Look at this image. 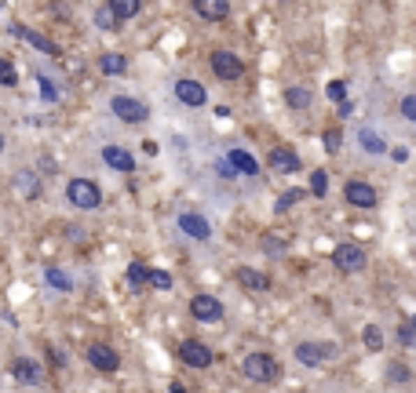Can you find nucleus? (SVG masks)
<instances>
[{
	"label": "nucleus",
	"instance_id": "obj_9",
	"mask_svg": "<svg viewBox=\"0 0 416 393\" xmlns=\"http://www.w3.org/2000/svg\"><path fill=\"white\" fill-rule=\"evenodd\" d=\"M267 168L274 175H292V171H299V157L289 150V146H274L270 157H267Z\"/></svg>",
	"mask_w": 416,
	"mask_h": 393
},
{
	"label": "nucleus",
	"instance_id": "obj_33",
	"mask_svg": "<svg viewBox=\"0 0 416 393\" xmlns=\"http://www.w3.org/2000/svg\"><path fill=\"white\" fill-rule=\"evenodd\" d=\"M365 346H369L373 353H376V350H383V335H380V328H376V324L365 328Z\"/></svg>",
	"mask_w": 416,
	"mask_h": 393
},
{
	"label": "nucleus",
	"instance_id": "obj_41",
	"mask_svg": "<svg viewBox=\"0 0 416 393\" xmlns=\"http://www.w3.org/2000/svg\"><path fill=\"white\" fill-rule=\"evenodd\" d=\"M0 153H4V135H0Z\"/></svg>",
	"mask_w": 416,
	"mask_h": 393
},
{
	"label": "nucleus",
	"instance_id": "obj_24",
	"mask_svg": "<svg viewBox=\"0 0 416 393\" xmlns=\"http://www.w3.org/2000/svg\"><path fill=\"white\" fill-rule=\"evenodd\" d=\"M15 183H19V193L26 196V201H34V196L40 193V186H37V175H29V171H22L19 178H15Z\"/></svg>",
	"mask_w": 416,
	"mask_h": 393
},
{
	"label": "nucleus",
	"instance_id": "obj_14",
	"mask_svg": "<svg viewBox=\"0 0 416 393\" xmlns=\"http://www.w3.org/2000/svg\"><path fill=\"white\" fill-rule=\"evenodd\" d=\"M190 4H194V11L208 22H223L230 15V0H190Z\"/></svg>",
	"mask_w": 416,
	"mask_h": 393
},
{
	"label": "nucleus",
	"instance_id": "obj_38",
	"mask_svg": "<svg viewBox=\"0 0 416 393\" xmlns=\"http://www.w3.org/2000/svg\"><path fill=\"white\" fill-rule=\"evenodd\" d=\"M299 196H303L299 190H289V193H285V196H281V201H278V211H285V208H289V204H296V201H299Z\"/></svg>",
	"mask_w": 416,
	"mask_h": 393
},
{
	"label": "nucleus",
	"instance_id": "obj_18",
	"mask_svg": "<svg viewBox=\"0 0 416 393\" xmlns=\"http://www.w3.org/2000/svg\"><path fill=\"white\" fill-rule=\"evenodd\" d=\"M227 160L234 164V171H242V175H260V164L245 150H227Z\"/></svg>",
	"mask_w": 416,
	"mask_h": 393
},
{
	"label": "nucleus",
	"instance_id": "obj_37",
	"mask_svg": "<svg viewBox=\"0 0 416 393\" xmlns=\"http://www.w3.org/2000/svg\"><path fill=\"white\" fill-rule=\"evenodd\" d=\"M387 379H391V383H409V368H406V364H391Z\"/></svg>",
	"mask_w": 416,
	"mask_h": 393
},
{
	"label": "nucleus",
	"instance_id": "obj_20",
	"mask_svg": "<svg viewBox=\"0 0 416 393\" xmlns=\"http://www.w3.org/2000/svg\"><path fill=\"white\" fill-rule=\"evenodd\" d=\"M110 8H114V15L121 22H128V19H135L139 15V8H142V0H106Z\"/></svg>",
	"mask_w": 416,
	"mask_h": 393
},
{
	"label": "nucleus",
	"instance_id": "obj_23",
	"mask_svg": "<svg viewBox=\"0 0 416 393\" xmlns=\"http://www.w3.org/2000/svg\"><path fill=\"white\" fill-rule=\"evenodd\" d=\"M11 371H15V379H19V383H34V386L40 383V371H37L34 364H29V360H22V357L11 364Z\"/></svg>",
	"mask_w": 416,
	"mask_h": 393
},
{
	"label": "nucleus",
	"instance_id": "obj_5",
	"mask_svg": "<svg viewBox=\"0 0 416 393\" xmlns=\"http://www.w3.org/2000/svg\"><path fill=\"white\" fill-rule=\"evenodd\" d=\"M332 262H336V270H343V273H358L365 266V252H362V244H336V252H332Z\"/></svg>",
	"mask_w": 416,
	"mask_h": 393
},
{
	"label": "nucleus",
	"instance_id": "obj_32",
	"mask_svg": "<svg viewBox=\"0 0 416 393\" xmlns=\"http://www.w3.org/2000/svg\"><path fill=\"white\" fill-rule=\"evenodd\" d=\"M37 88H40V98H44V102H59V88H55L47 77H37Z\"/></svg>",
	"mask_w": 416,
	"mask_h": 393
},
{
	"label": "nucleus",
	"instance_id": "obj_19",
	"mask_svg": "<svg viewBox=\"0 0 416 393\" xmlns=\"http://www.w3.org/2000/svg\"><path fill=\"white\" fill-rule=\"evenodd\" d=\"M99 70H103L106 77H121V73L128 70V59L117 55V52H106V55L99 59Z\"/></svg>",
	"mask_w": 416,
	"mask_h": 393
},
{
	"label": "nucleus",
	"instance_id": "obj_2",
	"mask_svg": "<svg viewBox=\"0 0 416 393\" xmlns=\"http://www.w3.org/2000/svg\"><path fill=\"white\" fill-rule=\"evenodd\" d=\"M66 196H70V204L81 208V211H91V208L103 204V193H99V186H95L91 178H73V183L66 186Z\"/></svg>",
	"mask_w": 416,
	"mask_h": 393
},
{
	"label": "nucleus",
	"instance_id": "obj_27",
	"mask_svg": "<svg viewBox=\"0 0 416 393\" xmlns=\"http://www.w3.org/2000/svg\"><path fill=\"white\" fill-rule=\"evenodd\" d=\"M19 84V73H15V66L8 59H0V88H15Z\"/></svg>",
	"mask_w": 416,
	"mask_h": 393
},
{
	"label": "nucleus",
	"instance_id": "obj_28",
	"mask_svg": "<svg viewBox=\"0 0 416 393\" xmlns=\"http://www.w3.org/2000/svg\"><path fill=\"white\" fill-rule=\"evenodd\" d=\"M44 277H47V284H52V288H59V291H70V288H73V281H70V277L62 273V270H55V266L47 270Z\"/></svg>",
	"mask_w": 416,
	"mask_h": 393
},
{
	"label": "nucleus",
	"instance_id": "obj_35",
	"mask_svg": "<svg viewBox=\"0 0 416 393\" xmlns=\"http://www.w3.org/2000/svg\"><path fill=\"white\" fill-rule=\"evenodd\" d=\"M150 284H154V288H161V291H168V288H172V273H165V270H150Z\"/></svg>",
	"mask_w": 416,
	"mask_h": 393
},
{
	"label": "nucleus",
	"instance_id": "obj_21",
	"mask_svg": "<svg viewBox=\"0 0 416 393\" xmlns=\"http://www.w3.org/2000/svg\"><path fill=\"white\" fill-rule=\"evenodd\" d=\"M285 106H289V109H311V91L307 88H289V91H285Z\"/></svg>",
	"mask_w": 416,
	"mask_h": 393
},
{
	"label": "nucleus",
	"instance_id": "obj_39",
	"mask_svg": "<svg viewBox=\"0 0 416 393\" xmlns=\"http://www.w3.org/2000/svg\"><path fill=\"white\" fill-rule=\"evenodd\" d=\"M263 248H267L270 255H281V252H285V244H281L278 237H267V244H263Z\"/></svg>",
	"mask_w": 416,
	"mask_h": 393
},
{
	"label": "nucleus",
	"instance_id": "obj_15",
	"mask_svg": "<svg viewBox=\"0 0 416 393\" xmlns=\"http://www.w3.org/2000/svg\"><path fill=\"white\" fill-rule=\"evenodd\" d=\"M103 160H106V168H114V171H124V175L135 171V157L128 153V150H121V146H106Z\"/></svg>",
	"mask_w": 416,
	"mask_h": 393
},
{
	"label": "nucleus",
	"instance_id": "obj_34",
	"mask_svg": "<svg viewBox=\"0 0 416 393\" xmlns=\"http://www.w3.org/2000/svg\"><path fill=\"white\" fill-rule=\"evenodd\" d=\"M398 109H402V117L416 124V95H402V102H398Z\"/></svg>",
	"mask_w": 416,
	"mask_h": 393
},
{
	"label": "nucleus",
	"instance_id": "obj_22",
	"mask_svg": "<svg viewBox=\"0 0 416 393\" xmlns=\"http://www.w3.org/2000/svg\"><path fill=\"white\" fill-rule=\"evenodd\" d=\"M358 142H362V150H365V153H387V142H383L376 131H369V128H362Z\"/></svg>",
	"mask_w": 416,
	"mask_h": 393
},
{
	"label": "nucleus",
	"instance_id": "obj_7",
	"mask_svg": "<svg viewBox=\"0 0 416 393\" xmlns=\"http://www.w3.org/2000/svg\"><path fill=\"white\" fill-rule=\"evenodd\" d=\"M88 364L99 368V371H117L121 357H117L114 346H106V342H91V346H88Z\"/></svg>",
	"mask_w": 416,
	"mask_h": 393
},
{
	"label": "nucleus",
	"instance_id": "obj_6",
	"mask_svg": "<svg viewBox=\"0 0 416 393\" xmlns=\"http://www.w3.org/2000/svg\"><path fill=\"white\" fill-rule=\"evenodd\" d=\"M179 360L183 364H190V368H208L216 360V353L205 346V342H198V339H186L183 346H179Z\"/></svg>",
	"mask_w": 416,
	"mask_h": 393
},
{
	"label": "nucleus",
	"instance_id": "obj_10",
	"mask_svg": "<svg viewBox=\"0 0 416 393\" xmlns=\"http://www.w3.org/2000/svg\"><path fill=\"white\" fill-rule=\"evenodd\" d=\"M190 314H194L198 321H205V324H216L223 317V302L212 299V295H194V299H190Z\"/></svg>",
	"mask_w": 416,
	"mask_h": 393
},
{
	"label": "nucleus",
	"instance_id": "obj_16",
	"mask_svg": "<svg viewBox=\"0 0 416 393\" xmlns=\"http://www.w3.org/2000/svg\"><path fill=\"white\" fill-rule=\"evenodd\" d=\"M237 284L248 288V291H267L270 288V277L263 270H252V266H242L237 270Z\"/></svg>",
	"mask_w": 416,
	"mask_h": 393
},
{
	"label": "nucleus",
	"instance_id": "obj_40",
	"mask_svg": "<svg viewBox=\"0 0 416 393\" xmlns=\"http://www.w3.org/2000/svg\"><path fill=\"white\" fill-rule=\"evenodd\" d=\"M391 157H394L398 164H406V160H409V150H406V146H394V150H391Z\"/></svg>",
	"mask_w": 416,
	"mask_h": 393
},
{
	"label": "nucleus",
	"instance_id": "obj_36",
	"mask_svg": "<svg viewBox=\"0 0 416 393\" xmlns=\"http://www.w3.org/2000/svg\"><path fill=\"white\" fill-rule=\"evenodd\" d=\"M340 146H343V135H340V128L325 131V150H329V153H340Z\"/></svg>",
	"mask_w": 416,
	"mask_h": 393
},
{
	"label": "nucleus",
	"instance_id": "obj_26",
	"mask_svg": "<svg viewBox=\"0 0 416 393\" xmlns=\"http://www.w3.org/2000/svg\"><path fill=\"white\" fill-rule=\"evenodd\" d=\"M95 26H99V29H117L121 26V19H117V15H114V8H99V11H95Z\"/></svg>",
	"mask_w": 416,
	"mask_h": 393
},
{
	"label": "nucleus",
	"instance_id": "obj_1",
	"mask_svg": "<svg viewBox=\"0 0 416 393\" xmlns=\"http://www.w3.org/2000/svg\"><path fill=\"white\" fill-rule=\"evenodd\" d=\"M242 371H245V379H252V383H278L281 379V364L270 353H248L242 360Z\"/></svg>",
	"mask_w": 416,
	"mask_h": 393
},
{
	"label": "nucleus",
	"instance_id": "obj_3",
	"mask_svg": "<svg viewBox=\"0 0 416 393\" xmlns=\"http://www.w3.org/2000/svg\"><path fill=\"white\" fill-rule=\"evenodd\" d=\"M110 109H114V117H121L124 124H142L150 117L147 102H139V98H132V95H114L110 98Z\"/></svg>",
	"mask_w": 416,
	"mask_h": 393
},
{
	"label": "nucleus",
	"instance_id": "obj_25",
	"mask_svg": "<svg viewBox=\"0 0 416 393\" xmlns=\"http://www.w3.org/2000/svg\"><path fill=\"white\" fill-rule=\"evenodd\" d=\"M150 281V266H142V262H132V266H128V284L132 288H142Z\"/></svg>",
	"mask_w": 416,
	"mask_h": 393
},
{
	"label": "nucleus",
	"instance_id": "obj_17",
	"mask_svg": "<svg viewBox=\"0 0 416 393\" xmlns=\"http://www.w3.org/2000/svg\"><path fill=\"white\" fill-rule=\"evenodd\" d=\"M15 37H26V40L34 44L37 52H44V55H59V44H55V40H47L44 33H37V29H22V26H15Z\"/></svg>",
	"mask_w": 416,
	"mask_h": 393
},
{
	"label": "nucleus",
	"instance_id": "obj_12",
	"mask_svg": "<svg viewBox=\"0 0 416 393\" xmlns=\"http://www.w3.org/2000/svg\"><path fill=\"white\" fill-rule=\"evenodd\" d=\"M175 98H179L183 106L198 109V106L208 102V91H205V84H198V80H179V84H175Z\"/></svg>",
	"mask_w": 416,
	"mask_h": 393
},
{
	"label": "nucleus",
	"instance_id": "obj_31",
	"mask_svg": "<svg viewBox=\"0 0 416 393\" xmlns=\"http://www.w3.org/2000/svg\"><path fill=\"white\" fill-rule=\"evenodd\" d=\"M325 95H329V102H347V84L343 80H329Z\"/></svg>",
	"mask_w": 416,
	"mask_h": 393
},
{
	"label": "nucleus",
	"instance_id": "obj_11",
	"mask_svg": "<svg viewBox=\"0 0 416 393\" xmlns=\"http://www.w3.org/2000/svg\"><path fill=\"white\" fill-rule=\"evenodd\" d=\"M332 353H336V346H325V342H299V346H296V360H299V364H307V368H318Z\"/></svg>",
	"mask_w": 416,
	"mask_h": 393
},
{
	"label": "nucleus",
	"instance_id": "obj_4",
	"mask_svg": "<svg viewBox=\"0 0 416 393\" xmlns=\"http://www.w3.org/2000/svg\"><path fill=\"white\" fill-rule=\"evenodd\" d=\"M208 66H212V73H216L219 80H227V84H234V80L245 77V62L237 59L234 52H212Z\"/></svg>",
	"mask_w": 416,
	"mask_h": 393
},
{
	"label": "nucleus",
	"instance_id": "obj_29",
	"mask_svg": "<svg viewBox=\"0 0 416 393\" xmlns=\"http://www.w3.org/2000/svg\"><path fill=\"white\" fill-rule=\"evenodd\" d=\"M398 342L409 350H416V321H406L402 328H398Z\"/></svg>",
	"mask_w": 416,
	"mask_h": 393
},
{
	"label": "nucleus",
	"instance_id": "obj_8",
	"mask_svg": "<svg viewBox=\"0 0 416 393\" xmlns=\"http://www.w3.org/2000/svg\"><path fill=\"white\" fill-rule=\"evenodd\" d=\"M343 196H347V204H355V208H376V190L369 183H362V178H350V183L343 186Z\"/></svg>",
	"mask_w": 416,
	"mask_h": 393
},
{
	"label": "nucleus",
	"instance_id": "obj_30",
	"mask_svg": "<svg viewBox=\"0 0 416 393\" xmlns=\"http://www.w3.org/2000/svg\"><path fill=\"white\" fill-rule=\"evenodd\" d=\"M311 193H314V196H325V193H329V175H325L322 168L311 175Z\"/></svg>",
	"mask_w": 416,
	"mask_h": 393
},
{
	"label": "nucleus",
	"instance_id": "obj_13",
	"mask_svg": "<svg viewBox=\"0 0 416 393\" xmlns=\"http://www.w3.org/2000/svg\"><path fill=\"white\" fill-rule=\"evenodd\" d=\"M179 229L186 237H194V240H208L212 237V226H208L205 215H198V211H183L179 215Z\"/></svg>",
	"mask_w": 416,
	"mask_h": 393
}]
</instances>
